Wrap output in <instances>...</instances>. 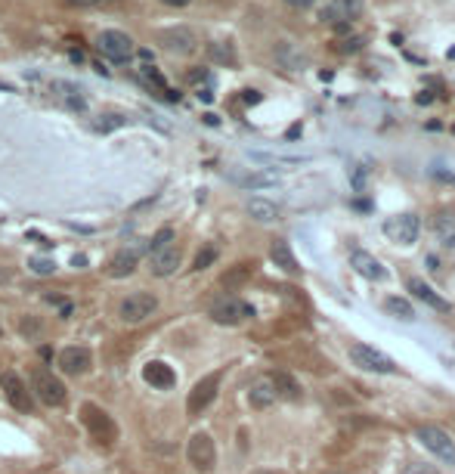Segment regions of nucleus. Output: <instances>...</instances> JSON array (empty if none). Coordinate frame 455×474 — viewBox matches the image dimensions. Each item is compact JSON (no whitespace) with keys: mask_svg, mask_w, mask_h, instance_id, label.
I'll return each instance as SVG.
<instances>
[{"mask_svg":"<svg viewBox=\"0 0 455 474\" xmlns=\"http://www.w3.org/2000/svg\"><path fill=\"white\" fill-rule=\"evenodd\" d=\"M56 90H63L59 100H63L71 112H84V109H87V100L81 96V90H78V87H71V84H56Z\"/></svg>","mask_w":455,"mask_h":474,"instance_id":"obj_29","label":"nucleus"},{"mask_svg":"<svg viewBox=\"0 0 455 474\" xmlns=\"http://www.w3.org/2000/svg\"><path fill=\"white\" fill-rule=\"evenodd\" d=\"M418 233H421L418 214H393V217L384 220V236L393 245H412L418 239Z\"/></svg>","mask_w":455,"mask_h":474,"instance_id":"obj_7","label":"nucleus"},{"mask_svg":"<svg viewBox=\"0 0 455 474\" xmlns=\"http://www.w3.org/2000/svg\"><path fill=\"white\" fill-rule=\"evenodd\" d=\"M403 474H436V468L428 465V462H409V465L403 468Z\"/></svg>","mask_w":455,"mask_h":474,"instance_id":"obj_37","label":"nucleus"},{"mask_svg":"<svg viewBox=\"0 0 455 474\" xmlns=\"http://www.w3.org/2000/svg\"><path fill=\"white\" fill-rule=\"evenodd\" d=\"M366 47V41L362 38H344V41H337L335 44V50L337 53H356V50H362Z\"/></svg>","mask_w":455,"mask_h":474,"instance_id":"obj_36","label":"nucleus"},{"mask_svg":"<svg viewBox=\"0 0 455 474\" xmlns=\"http://www.w3.org/2000/svg\"><path fill=\"white\" fill-rule=\"evenodd\" d=\"M217 257H220V248H217L214 242H208L205 248H201L199 255H195V263H192V267H195V270H208L214 261H217Z\"/></svg>","mask_w":455,"mask_h":474,"instance_id":"obj_31","label":"nucleus"},{"mask_svg":"<svg viewBox=\"0 0 455 474\" xmlns=\"http://www.w3.org/2000/svg\"><path fill=\"white\" fill-rule=\"evenodd\" d=\"M248 400H251V406H254V409H267V406L276 403V391H273V381H269V375H263V378H257L254 385H251Z\"/></svg>","mask_w":455,"mask_h":474,"instance_id":"obj_21","label":"nucleus"},{"mask_svg":"<svg viewBox=\"0 0 455 474\" xmlns=\"http://www.w3.org/2000/svg\"><path fill=\"white\" fill-rule=\"evenodd\" d=\"M248 214L257 220V224H273V220H279V205L269 202V199H251Z\"/></svg>","mask_w":455,"mask_h":474,"instance_id":"obj_25","label":"nucleus"},{"mask_svg":"<svg viewBox=\"0 0 455 474\" xmlns=\"http://www.w3.org/2000/svg\"><path fill=\"white\" fill-rule=\"evenodd\" d=\"M102 3H112V0H102Z\"/></svg>","mask_w":455,"mask_h":474,"instance_id":"obj_43","label":"nucleus"},{"mask_svg":"<svg viewBox=\"0 0 455 474\" xmlns=\"http://www.w3.org/2000/svg\"><path fill=\"white\" fill-rule=\"evenodd\" d=\"M32 391L44 406H63L65 403L63 378H56V375H53L50 369H44V366H38L32 372Z\"/></svg>","mask_w":455,"mask_h":474,"instance_id":"obj_4","label":"nucleus"},{"mask_svg":"<svg viewBox=\"0 0 455 474\" xmlns=\"http://www.w3.org/2000/svg\"><path fill=\"white\" fill-rule=\"evenodd\" d=\"M170 242H174V230H170V226H164V230H158L155 236H152L149 251H162L164 245H170Z\"/></svg>","mask_w":455,"mask_h":474,"instance_id":"obj_34","label":"nucleus"},{"mask_svg":"<svg viewBox=\"0 0 455 474\" xmlns=\"http://www.w3.org/2000/svg\"><path fill=\"white\" fill-rule=\"evenodd\" d=\"M69 7H93V3H100V0H65Z\"/></svg>","mask_w":455,"mask_h":474,"instance_id":"obj_40","label":"nucleus"},{"mask_svg":"<svg viewBox=\"0 0 455 474\" xmlns=\"http://www.w3.org/2000/svg\"><path fill=\"white\" fill-rule=\"evenodd\" d=\"M81 422H84V428L90 431V437H93L96 443H102V446H112V443L118 440V428H115L112 416H109L102 406L84 403L81 406Z\"/></svg>","mask_w":455,"mask_h":474,"instance_id":"obj_1","label":"nucleus"},{"mask_svg":"<svg viewBox=\"0 0 455 474\" xmlns=\"http://www.w3.org/2000/svg\"><path fill=\"white\" fill-rule=\"evenodd\" d=\"M164 7H189V3H192V0H162Z\"/></svg>","mask_w":455,"mask_h":474,"instance_id":"obj_41","label":"nucleus"},{"mask_svg":"<svg viewBox=\"0 0 455 474\" xmlns=\"http://www.w3.org/2000/svg\"><path fill=\"white\" fill-rule=\"evenodd\" d=\"M96 47H100L102 56H109L112 63H127V59L133 56V38L124 32H115V28L102 32L100 38H96Z\"/></svg>","mask_w":455,"mask_h":474,"instance_id":"obj_9","label":"nucleus"},{"mask_svg":"<svg viewBox=\"0 0 455 474\" xmlns=\"http://www.w3.org/2000/svg\"><path fill=\"white\" fill-rule=\"evenodd\" d=\"M220 378H223V372H211V375H205L201 381H195V387L189 391V400H186V412H189V416H201V412L214 403L217 387H220Z\"/></svg>","mask_w":455,"mask_h":474,"instance_id":"obj_8","label":"nucleus"},{"mask_svg":"<svg viewBox=\"0 0 455 474\" xmlns=\"http://www.w3.org/2000/svg\"><path fill=\"white\" fill-rule=\"evenodd\" d=\"M127 125V118H124V115H102V118L100 121H96V131H100V133H109V131H115V127H124Z\"/></svg>","mask_w":455,"mask_h":474,"instance_id":"obj_32","label":"nucleus"},{"mask_svg":"<svg viewBox=\"0 0 455 474\" xmlns=\"http://www.w3.org/2000/svg\"><path fill=\"white\" fill-rule=\"evenodd\" d=\"M137 261H140V255L133 248L118 251V255L109 261V276H112V279H124V276H131L133 270H137Z\"/></svg>","mask_w":455,"mask_h":474,"instance_id":"obj_22","label":"nucleus"},{"mask_svg":"<svg viewBox=\"0 0 455 474\" xmlns=\"http://www.w3.org/2000/svg\"><path fill=\"white\" fill-rule=\"evenodd\" d=\"M269 257H273V263L282 267L285 273H300V263H298V257H294V251L288 248L285 239H276V242L269 245Z\"/></svg>","mask_w":455,"mask_h":474,"instance_id":"obj_20","label":"nucleus"},{"mask_svg":"<svg viewBox=\"0 0 455 474\" xmlns=\"http://www.w3.org/2000/svg\"><path fill=\"white\" fill-rule=\"evenodd\" d=\"M155 310H158V298H155V294H149V292H133V294H127V298L121 301L118 316L124 319V323L137 325V323H143V319H149Z\"/></svg>","mask_w":455,"mask_h":474,"instance_id":"obj_6","label":"nucleus"},{"mask_svg":"<svg viewBox=\"0 0 455 474\" xmlns=\"http://www.w3.org/2000/svg\"><path fill=\"white\" fill-rule=\"evenodd\" d=\"M90 363H93V356H90L87 347H65L59 354V369L65 375H84L90 369Z\"/></svg>","mask_w":455,"mask_h":474,"instance_id":"obj_16","label":"nucleus"},{"mask_svg":"<svg viewBox=\"0 0 455 474\" xmlns=\"http://www.w3.org/2000/svg\"><path fill=\"white\" fill-rule=\"evenodd\" d=\"M0 335H3V325H0Z\"/></svg>","mask_w":455,"mask_h":474,"instance_id":"obj_44","label":"nucleus"},{"mask_svg":"<svg viewBox=\"0 0 455 474\" xmlns=\"http://www.w3.org/2000/svg\"><path fill=\"white\" fill-rule=\"evenodd\" d=\"M143 378L149 381L152 387H158V391H168V387H174V385H177L174 369H170L168 363H162V360L146 363V366H143Z\"/></svg>","mask_w":455,"mask_h":474,"instance_id":"obj_19","label":"nucleus"},{"mask_svg":"<svg viewBox=\"0 0 455 474\" xmlns=\"http://www.w3.org/2000/svg\"><path fill=\"white\" fill-rule=\"evenodd\" d=\"M288 7H294V10H307V7H313V0H285Z\"/></svg>","mask_w":455,"mask_h":474,"instance_id":"obj_39","label":"nucleus"},{"mask_svg":"<svg viewBox=\"0 0 455 474\" xmlns=\"http://www.w3.org/2000/svg\"><path fill=\"white\" fill-rule=\"evenodd\" d=\"M254 162L263 164H304L310 162V155H285V152H251Z\"/></svg>","mask_w":455,"mask_h":474,"instance_id":"obj_27","label":"nucleus"},{"mask_svg":"<svg viewBox=\"0 0 455 474\" xmlns=\"http://www.w3.org/2000/svg\"><path fill=\"white\" fill-rule=\"evenodd\" d=\"M28 267H32V273H38V276H50L53 270H56V263L47 261V257H32V261H28Z\"/></svg>","mask_w":455,"mask_h":474,"instance_id":"obj_35","label":"nucleus"},{"mask_svg":"<svg viewBox=\"0 0 455 474\" xmlns=\"http://www.w3.org/2000/svg\"><path fill=\"white\" fill-rule=\"evenodd\" d=\"M350 363L362 372H375V375H390L397 372V363L390 360L387 354L368 347V344H350Z\"/></svg>","mask_w":455,"mask_h":474,"instance_id":"obj_3","label":"nucleus"},{"mask_svg":"<svg viewBox=\"0 0 455 474\" xmlns=\"http://www.w3.org/2000/svg\"><path fill=\"white\" fill-rule=\"evenodd\" d=\"M230 180L242 189H269V186H279L282 174L273 168H254V171H232Z\"/></svg>","mask_w":455,"mask_h":474,"instance_id":"obj_13","label":"nucleus"},{"mask_svg":"<svg viewBox=\"0 0 455 474\" xmlns=\"http://www.w3.org/2000/svg\"><path fill=\"white\" fill-rule=\"evenodd\" d=\"M384 310L390 313V316H397V319H415V307H412V301H406V298H399V294H390V298L384 301Z\"/></svg>","mask_w":455,"mask_h":474,"instance_id":"obj_28","label":"nucleus"},{"mask_svg":"<svg viewBox=\"0 0 455 474\" xmlns=\"http://www.w3.org/2000/svg\"><path fill=\"white\" fill-rule=\"evenodd\" d=\"M242 100L248 103V106H254V103H260V94H257V90H242Z\"/></svg>","mask_w":455,"mask_h":474,"instance_id":"obj_38","label":"nucleus"},{"mask_svg":"<svg viewBox=\"0 0 455 474\" xmlns=\"http://www.w3.org/2000/svg\"><path fill=\"white\" fill-rule=\"evenodd\" d=\"M248 273H251V270L245 267V263H242V267H232L230 273L223 276V288H236V286H242V282L248 279Z\"/></svg>","mask_w":455,"mask_h":474,"instance_id":"obj_33","label":"nucleus"},{"mask_svg":"<svg viewBox=\"0 0 455 474\" xmlns=\"http://www.w3.org/2000/svg\"><path fill=\"white\" fill-rule=\"evenodd\" d=\"M140 59H143V63L149 65V63H152V59H155V56H152V50H140Z\"/></svg>","mask_w":455,"mask_h":474,"instance_id":"obj_42","label":"nucleus"},{"mask_svg":"<svg viewBox=\"0 0 455 474\" xmlns=\"http://www.w3.org/2000/svg\"><path fill=\"white\" fill-rule=\"evenodd\" d=\"M434 236L446 248H455V211H443L434 217Z\"/></svg>","mask_w":455,"mask_h":474,"instance_id":"obj_24","label":"nucleus"},{"mask_svg":"<svg viewBox=\"0 0 455 474\" xmlns=\"http://www.w3.org/2000/svg\"><path fill=\"white\" fill-rule=\"evenodd\" d=\"M276 59H279L285 69H291V72H300V69H307V59H304V53H298L294 50V44H279V50H276Z\"/></svg>","mask_w":455,"mask_h":474,"instance_id":"obj_26","label":"nucleus"},{"mask_svg":"<svg viewBox=\"0 0 455 474\" xmlns=\"http://www.w3.org/2000/svg\"><path fill=\"white\" fill-rule=\"evenodd\" d=\"M248 316H254V307L245 304L242 298H232V294L217 298L211 304V319L217 325H238V323H245Z\"/></svg>","mask_w":455,"mask_h":474,"instance_id":"obj_5","label":"nucleus"},{"mask_svg":"<svg viewBox=\"0 0 455 474\" xmlns=\"http://www.w3.org/2000/svg\"><path fill=\"white\" fill-rule=\"evenodd\" d=\"M186 455H189V465L192 468H199V471H211L214 462H217V446H214V440L205 434V431H199V434L189 437Z\"/></svg>","mask_w":455,"mask_h":474,"instance_id":"obj_11","label":"nucleus"},{"mask_svg":"<svg viewBox=\"0 0 455 474\" xmlns=\"http://www.w3.org/2000/svg\"><path fill=\"white\" fill-rule=\"evenodd\" d=\"M409 292L415 294L418 301H424V304H428L430 310H436V313H452V304H449V301L443 298V294H436L424 279H409Z\"/></svg>","mask_w":455,"mask_h":474,"instance_id":"obj_17","label":"nucleus"},{"mask_svg":"<svg viewBox=\"0 0 455 474\" xmlns=\"http://www.w3.org/2000/svg\"><path fill=\"white\" fill-rule=\"evenodd\" d=\"M366 10V0H329L322 7V22L325 25H347V22L359 19Z\"/></svg>","mask_w":455,"mask_h":474,"instance_id":"obj_12","label":"nucleus"},{"mask_svg":"<svg viewBox=\"0 0 455 474\" xmlns=\"http://www.w3.org/2000/svg\"><path fill=\"white\" fill-rule=\"evenodd\" d=\"M152 273L155 276H170V273H177V267H180V248H177L174 242L170 245H164L162 251H152Z\"/></svg>","mask_w":455,"mask_h":474,"instance_id":"obj_18","label":"nucleus"},{"mask_svg":"<svg viewBox=\"0 0 455 474\" xmlns=\"http://www.w3.org/2000/svg\"><path fill=\"white\" fill-rule=\"evenodd\" d=\"M158 44H164V50H170V53H192L199 41H195V34L189 32V28L177 25V28L158 32Z\"/></svg>","mask_w":455,"mask_h":474,"instance_id":"obj_15","label":"nucleus"},{"mask_svg":"<svg viewBox=\"0 0 455 474\" xmlns=\"http://www.w3.org/2000/svg\"><path fill=\"white\" fill-rule=\"evenodd\" d=\"M350 267H353L359 276H366V279H372V282H384V279H387V267L378 261V257L372 255V251H362V248H356L353 255H350Z\"/></svg>","mask_w":455,"mask_h":474,"instance_id":"obj_14","label":"nucleus"},{"mask_svg":"<svg viewBox=\"0 0 455 474\" xmlns=\"http://www.w3.org/2000/svg\"><path fill=\"white\" fill-rule=\"evenodd\" d=\"M415 437L421 440V446L428 449V453H434L440 462L455 465V440L443 428H436V424H418Z\"/></svg>","mask_w":455,"mask_h":474,"instance_id":"obj_2","label":"nucleus"},{"mask_svg":"<svg viewBox=\"0 0 455 474\" xmlns=\"http://www.w3.org/2000/svg\"><path fill=\"white\" fill-rule=\"evenodd\" d=\"M0 387H3V397L10 400L13 409L28 412V416H32V412H34V400H32L28 385L19 378V375H16V372H3V375H0Z\"/></svg>","mask_w":455,"mask_h":474,"instance_id":"obj_10","label":"nucleus"},{"mask_svg":"<svg viewBox=\"0 0 455 474\" xmlns=\"http://www.w3.org/2000/svg\"><path fill=\"white\" fill-rule=\"evenodd\" d=\"M208 53H211V59H214V63H220V65H232V63H236V53H232V47L223 44V41L211 44V47H208Z\"/></svg>","mask_w":455,"mask_h":474,"instance_id":"obj_30","label":"nucleus"},{"mask_svg":"<svg viewBox=\"0 0 455 474\" xmlns=\"http://www.w3.org/2000/svg\"><path fill=\"white\" fill-rule=\"evenodd\" d=\"M269 381H273V391H276V400H300L304 394H300V385L294 381V375L288 372H273L269 375Z\"/></svg>","mask_w":455,"mask_h":474,"instance_id":"obj_23","label":"nucleus"}]
</instances>
